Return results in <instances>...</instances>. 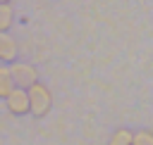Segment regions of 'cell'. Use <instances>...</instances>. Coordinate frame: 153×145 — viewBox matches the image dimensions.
I'll return each mask as SVG.
<instances>
[{"instance_id":"obj_1","label":"cell","mask_w":153,"mask_h":145,"mask_svg":"<svg viewBox=\"0 0 153 145\" xmlns=\"http://www.w3.org/2000/svg\"><path fill=\"white\" fill-rule=\"evenodd\" d=\"M26 95H29V112L33 114V116H45L48 112H50V107H53V95H50V90H48V86H43L41 81H36L29 90H26Z\"/></svg>"},{"instance_id":"obj_2","label":"cell","mask_w":153,"mask_h":145,"mask_svg":"<svg viewBox=\"0 0 153 145\" xmlns=\"http://www.w3.org/2000/svg\"><path fill=\"white\" fill-rule=\"evenodd\" d=\"M10 74H12L14 88H22V90H29V88L38 81V71H36V67L29 64V62H12V64H10Z\"/></svg>"},{"instance_id":"obj_3","label":"cell","mask_w":153,"mask_h":145,"mask_svg":"<svg viewBox=\"0 0 153 145\" xmlns=\"http://www.w3.org/2000/svg\"><path fill=\"white\" fill-rule=\"evenodd\" d=\"M5 105H7L10 114H17V116L29 114V95H26V90L14 88V90H12V93L5 97Z\"/></svg>"},{"instance_id":"obj_4","label":"cell","mask_w":153,"mask_h":145,"mask_svg":"<svg viewBox=\"0 0 153 145\" xmlns=\"http://www.w3.org/2000/svg\"><path fill=\"white\" fill-rule=\"evenodd\" d=\"M0 62H17V40L10 33H0Z\"/></svg>"},{"instance_id":"obj_5","label":"cell","mask_w":153,"mask_h":145,"mask_svg":"<svg viewBox=\"0 0 153 145\" xmlns=\"http://www.w3.org/2000/svg\"><path fill=\"white\" fill-rule=\"evenodd\" d=\"M12 90H14V81H12V74H10V67L0 64V100H5Z\"/></svg>"},{"instance_id":"obj_6","label":"cell","mask_w":153,"mask_h":145,"mask_svg":"<svg viewBox=\"0 0 153 145\" xmlns=\"http://www.w3.org/2000/svg\"><path fill=\"white\" fill-rule=\"evenodd\" d=\"M131 138H134V131H129V128H117V131L110 135V143H108V145H131Z\"/></svg>"},{"instance_id":"obj_7","label":"cell","mask_w":153,"mask_h":145,"mask_svg":"<svg viewBox=\"0 0 153 145\" xmlns=\"http://www.w3.org/2000/svg\"><path fill=\"white\" fill-rule=\"evenodd\" d=\"M14 21V10L12 5H0V33H7V29Z\"/></svg>"},{"instance_id":"obj_8","label":"cell","mask_w":153,"mask_h":145,"mask_svg":"<svg viewBox=\"0 0 153 145\" xmlns=\"http://www.w3.org/2000/svg\"><path fill=\"white\" fill-rule=\"evenodd\" d=\"M131 145H153V131H148V128L136 131L131 138Z\"/></svg>"},{"instance_id":"obj_9","label":"cell","mask_w":153,"mask_h":145,"mask_svg":"<svg viewBox=\"0 0 153 145\" xmlns=\"http://www.w3.org/2000/svg\"><path fill=\"white\" fill-rule=\"evenodd\" d=\"M0 5H10V0H0Z\"/></svg>"}]
</instances>
